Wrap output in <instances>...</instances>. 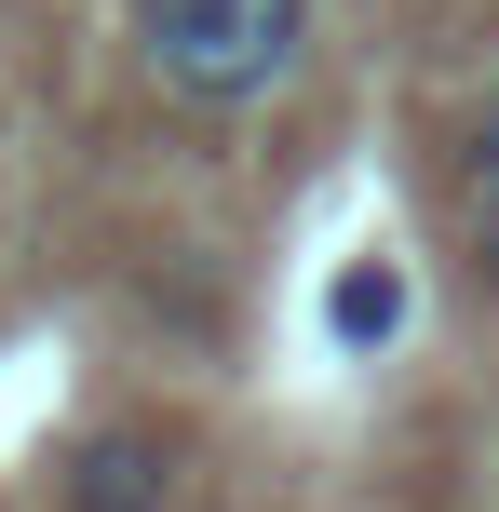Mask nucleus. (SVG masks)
I'll return each instance as SVG.
<instances>
[{
	"mask_svg": "<svg viewBox=\"0 0 499 512\" xmlns=\"http://www.w3.org/2000/svg\"><path fill=\"white\" fill-rule=\"evenodd\" d=\"M122 27H135V68L203 122L270 108L297 81V54H311V0H135Z\"/></svg>",
	"mask_w": 499,
	"mask_h": 512,
	"instance_id": "nucleus-1",
	"label": "nucleus"
},
{
	"mask_svg": "<svg viewBox=\"0 0 499 512\" xmlns=\"http://www.w3.org/2000/svg\"><path fill=\"white\" fill-rule=\"evenodd\" d=\"M446 216H459V270L473 297H499V81L459 108V162H446Z\"/></svg>",
	"mask_w": 499,
	"mask_h": 512,
	"instance_id": "nucleus-2",
	"label": "nucleus"
},
{
	"mask_svg": "<svg viewBox=\"0 0 499 512\" xmlns=\"http://www.w3.org/2000/svg\"><path fill=\"white\" fill-rule=\"evenodd\" d=\"M68 512H176V445L162 432H81L68 445Z\"/></svg>",
	"mask_w": 499,
	"mask_h": 512,
	"instance_id": "nucleus-3",
	"label": "nucleus"
},
{
	"mask_svg": "<svg viewBox=\"0 0 499 512\" xmlns=\"http://www.w3.org/2000/svg\"><path fill=\"white\" fill-rule=\"evenodd\" d=\"M338 337H351V351L392 337V270H351V283H338Z\"/></svg>",
	"mask_w": 499,
	"mask_h": 512,
	"instance_id": "nucleus-4",
	"label": "nucleus"
}]
</instances>
